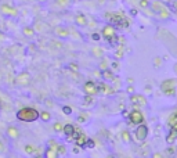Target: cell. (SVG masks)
Masks as SVG:
<instances>
[{
	"label": "cell",
	"instance_id": "6da1fadb",
	"mask_svg": "<svg viewBox=\"0 0 177 158\" xmlns=\"http://www.w3.org/2000/svg\"><path fill=\"white\" fill-rule=\"evenodd\" d=\"M15 115H17V119L22 121V122H35L39 119L40 112L33 107H22L17 111Z\"/></svg>",
	"mask_w": 177,
	"mask_h": 158
},
{
	"label": "cell",
	"instance_id": "7a4b0ae2",
	"mask_svg": "<svg viewBox=\"0 0 177 158\" xmlns=\"http://www.w3.org/2000/svg\"><path fill=\"white\" fill-rule=\"evenodd\" d=\"M105 18L109 21L111 25L116 26V28H127L130 24L126 17L123 15V13H107Z\"/></svg>",
	"mask_w": 177,
	"mask_h": 158
},
{
	"label": "cell",
	"instance_id": "3957f363",
	"mask_svg": "<svg viewBox=\"0 0 177 158\" xmlns=\"http://www.w3.org/2000/svg\"><path fill=\"white\" fill-rule=\"evenodd\" d=\"M101 36L105 40H107L109 44H112V46H116L118 44V35H116V28L114 25H111V24H108L102 28L101 31Z\"/></svg>",
	"mask_w": 177,
	"mask_h": 158
},
{
	"label": "cell",
	"instance_id": "277c9868",
	"mask_svg": "<svg viewBox=\"0 0 177 158\" xmlns=\"http://www.w3.org/2000/svg\"><path fill=\"white\" fill-rule=\"evenodd\" d=\"M176 86L177 79H166L161 83V90L166 96H176Z\"/></svg>",
	"mask_w": 177,
	"mask_h": 158
},
{
	"label": "cell",
	"instance_id": "5b68a950",
	"mask_svg": "<svg viewBox=\"0 0 177 158\" xmlns=\"http://www.w3.org/2000/svg\"><path fill=\"white\" fill-rule=\"evenodd\" d=\"M148 132H150L148 126H147L145 124H141L134 130V137H136L137 141H145V139L148 137Z\"/></svg>",
	"mask_w": 177,
	"mask_h": 158
},
{
	"label": "cell",
	"instance_id": "8992f818",
	"mask_svg": "<svg viewBox=\"0 0 177 158\" xmlns=\"http://www.w3.org/2000/svg\"><path fill=\"white\" fill-rule=\"evenodd\" d=\"M129 119H130L133 125L139 126L141 124H144V115H143V112L140 110H133L132 112H129Z\"/></svg>",
	"mask_w": 177,
	"mask_h": 158
},
{
	"label": "cell",
	"instance_id": "52a82bcc",
	"mask_svg": "<svg viewBox=\"0 0 177 158\" xmlns=\"http://www.w3.org/2000/svg\"><path fill=\"white\" fill-rule=\"evenodd\" d=\"M83 92L86 96H95L98 93V85H95L93 81H87L83 85Z\"/></svg>",
	"mask_w": 177,
	"mask_h": 158
},
{
	"label": "cell",
	"instance_id": "ba28073f",
	"mask_svg": "<svg viewBox=\"0 0 177 158\" xmlns=\"http://www.w3.org/2000/svg\"><path fill=\"white\" fill-rule=\"evenodd\" d=\"M29 82H31V75H29L26 71H24V72L18 74V75H17V78H15V83H17V85H19V86H26Z\"/></svg>",
	"mask_w": 177,
	"mask_h": 158
},
{
	"label": "cell",
	"instance_id": "9c48e42d",
	"mask_svg": "<svg viewBox=\"0 0 177 158\" xmlns=\"http://www.w3.org/2000/svg\"><path fill=\"white\" fill-rule=\"evenodd\" d=\"M130 103L134 106H140V107H145L147 106V99L143 95H132L130 96Z\"/></svg>",
	"mask_w": 177,
	"mask_h": 158
},
{
	"label": "cell",
	"instance_id": "30bf717a",
	"mask_svg": "<svg viewBox=\"0 0 177 158\" xmlns=\"http://www.w3.org/2000/svg\"><path fill=\"white\" fill-rule=\"evenodd\" d=\"M54 33L57 35L58 38H69V35H71V31L69 29H67L65 26H57L56 29H54Z\"/></svg>",
	"mask_w": 177,
	"mask_h": 158
},
{
	"label": "cell",
	"instance_id": "8fae6325",
	"mask_svg": "<svg viewBox=\"0 0 177 158\" xmlns=\"http://www.w3.org/2000/svg\"><path fill=\"white\" fill-rule=\"evenodd\" d=\"M176 140H177V129H170L167 136H166V143L172 146L176 143Z\"/></svg>",
	"mask_w": 177,
	"mask_h": 158
},
{
	"label": "cell",
	"instance_id": "7c38bea8",
	"mask_svg": "<svg viewBox=\"0 0 177 158\" xmlns=\"http://www.w3.org/2000/svg\"><path fill=\"white\" fill-rule=\"evenodd\" d=\"M76 129H75V126L72 125V124H67V125H64V129H62V132H64V135L67 136V140L69 141V139H71V136L73 135V132H75Z\"/></svg>",
	"mask_w": 177,
	"mask_h": 158
},
{
	"label": "cell",
	"instance_id": "4fadbf2b",
	"mask_svg": "<svg viewBox=\"0 0 177 158\" xmlns=\"http://www.w3.org/2000/svg\"><path fill=\"white\" fill-rule=\"evenodd\" d=\"M1 11L6 14V15H10V17H15V15L18 14V11H17L15 8L7 6V4H3V6H1Z\"/></svg>",
	"mask_w": 177,
	"mask_h": 158
},
{
	"label": "cell",
	"instance_id": "5bb4252c",
	"mask_svg": "<svg viewBox=\"0 0 177 158\" xmlns=\"http://www.w3.org/2000/svg\"><path fill=\"white\" fill-rule=\"evenodd\" d=\"M100 92L104 93V95H114L115 93L114 89L109 88L107 83H100V85H98V93H100Z\"/></svg>",
	"mask_w": 177,
	"mask_h": 158
},
{
	"label": "cell",
	"instance_id": "9a60e30c",
	"mask_svg": "<svg viewBox=\"0 0 177 158\" xmlns=\"http://www.w3.org/2000/svg\"><path fill=\"white\" fill-rule=\"evenodd\" d=\"M87 139H89V137L84 135V133H80V135H79V137L75 140L76 146H78V147H83V148H84V147H86V143H87Z\"/></svg>",
	"mask_w": 177,
	"mask_h": 158
},
{
	"label": "cell",
	"instance_id": "2e32d148",
	"mask_svg": "<svg viewBox=\"0 0 177 158\" xmlns=\"http://www.w3.org/2000/svg\"><path fill=\"white\" fill-rule=\"evenodd\" d=\"M75 22H76V25H79V26H86L87 25V18H86L84 14H78L75 17Z\"/></svg>",
	"mask_w": 177,
	"mask_h": 158
},
{
	"label": "cell",
	"instance_id": "e0dca14e",
	"mask_svg": "<svg viewBox=\"0 0 177 158\" xmlns=\"http://www.w3.org/2000/svg\"><path fill=\"white\" fill-rule=\"evenodd\" d=\"M167 126L170 129H177V112H173V114L169 117L167 119Z\"/></svg>",
	"mask_w": 177,
	"mask_h": 158
},
{
	"label": "cell",
	"instance_id": "ac0fdd59",
	"mask_svg": "<svg viewBox=\"0 0 177 158\" xmlns=\"http://www.w3.org/2000/svg\"><path fill=\"white\" fill-rule=\"evenodd\" d=\"M7 136L11 139H17L19 136V130L15 126H8L7 128Z\"/></svg>",
	"mask_w": 177,
	"mask_h": 158
},
{
	"label": "cell",
	"instance_id": "d6986e66",
	"mask_svg": "<svg viewBox=\"0 0 177 158\" xmlns=\"http://www.w3.org/2000/svg\"><path fill=\"white\" fill-rule=\"evenodd\" d=\"M44 158H58V152L56 148H46V151L43 152Z\"/></svg>",
	"mask_w": 177,
	"mask_h": 158
},
{
	"label": "cell",
	"instance_id": "ffe728a7",
	"mask_svg": "<svg viewBox=\"0 0 177 158\" xmlns=\"http://www.w3.org/2000/svg\"><path fill=\"white\" fill-rule=\"evenodd\" d=\"M102 78L105 79V81H115V74L114 71H102Z\"/></svg>",
	"mask_w": 177,
	"mask_h": 158
},
{
	"label": "cell",
	"instance_id": "44dd1931",
	"mask_svg": "<svg viewBox=\"0 0 177 158\" xmlns=\"http://www.w3.org/2000/svg\"><path fill=\"white\" fill-rule=\"evenodd\" d=\"M24 151H25L28 155H32V154H35V152L38 151V148H36L33 144H25V147H24Z\"/></svg>",
	"mask_w": 177,
	"mask_h": 158
},
{
	"label": "cell",
	"instance_id": "7402d4cb",
	"mask_svg": "<svg viewBox=\"0 0 177 158\" xmlns=\"http://www.w3.org/2000/svg\"><path fill=\"white\" fill-rule=\"evenodd\" d=\"M163 8L165 7H163V4H162L161 1H154V3H152V10H154V11H156V13H161Z\"/></svg>",
	"mask_w": 177,
	"mask_h": 158
},
{
	"label": "cell",
	"instance_id": "603a6c76",
	"mask_svg": "<svg viewBox=\"0 0 177 158\" xmlns=\"http://www.w3.org/2000/svg\"><path fill=\"white\" fill-rule=\"evenodd\" d=\"M22 32H24V35L28 36V38H32V36L35 35V29H33L32 26H25V28L22 29Z\"/></svg>",
	"mask_w": 177,
	"mask_h": 158
},
{
	"label": "cell",
	"instance_id": "cb8c5ba5",
	"mask_svg": "<svg viewBox=\"0 0 177 158\" xmlns=\"http://www.w3.org/2000/svg\"><path fill=\"white\" fill-rule=\"evenodd\" d=\"M39 118L43 121V122H49V121L51 119V115H50V112H49V111H42V112H40V115H39Z\"/></svg>",
	"mask_w": 177,
	"mask_h": 158
},
{
	"label": "cell",
	"instance_id": "d4e9b609",
	"mask_svg": "<svg viewBox=\"0 0 177 158\" xmlns=\"http://www.w3.org/2000/svg\"><path fill=\"white\" fill-rule=\"evenodd\" d=\"M120 137H122V141H123V143H130V140H132L130 133L127 132V130H123V132L120 133Z\"/></svg>",
	"mask_w": 177,
	"mask_h": 158
},
{
	"label": "cell",
	"instance_id": "484cf974",
	"mask_svg": "<svg viewBox=\"0 0 177 158\" xmlns=\"http://www.w3.org/2000/svg\"><path fill=\"white\" fill-rule=\"evenodd\" d=\"M62 129H64V125L61 124V122H56L54 125H53V130L56 133H61L62 132Z\"/></svg>",
	"mask_w": 177,
	"mask_h": 158
},
{
	"label": "cell",
	"instance_id": "4316f807",
	"mask_svg": "<svg viewBox=\"0 0 177 158\" xmlns=\"http://www.w3.org/2000/svg\"><path fill=\"white\" fill-rule=\"evenodd\" d=\"M91 103H94V97H93V96H84L83 104H84V106H91Z\"/></svg>",
	"mask_w": 177,
	"mask_h": 158
},
{
	"label": "cell",
	"instance_id": "83f0119b",
	"mask_svg": "<svg viewBox=\"0 0 177 158\" xmlns=\"http://www.w3.org/2000/svg\"><path fill=\"white\" fill-rule=\"evenodd\" d=\"M56 150H57V152L58 154H61V155H65V154H67V147H65L64 144H58Z\"/></svg>",
	"mask_w": 177,
	"mask_h": 158
},
{
	"label": "cell",
	"instance_id": "f1b7e54d",
	"mask_svg": "<svg viewBox=\"0 0 177 158\" xmlns=\"http://www.w3.org/2000/svg\"><path fill=\"white\" fill-rule=\"evenodd\" d=\"M108 67H109V63L107 61V58H105V60H102L101 63H100V70L101 71L108 70Z\"/></svg>",
	"mask_w": 177,
	"mask_h": 158
},
{
	"label": "cell",
	"instance_id": "f546056e",
	"mask_svg": "<svg viewBox=\"0 0 177 158\" xmlns=\"http://www.w3.org/2000/svg\"><path fill=\"white\" fill-rule=\"evenodd\" d=\"M139 6L141 7V8H147V7L150 6V0H140Z\"/></svg>",
	"mask_w": 177,
	"mask_h": 158
},
{
	"label": "cell",
	"instance_id": "4dcf8cb0",
	"mask_svg": "<svg viewBox=\"0 0 177 158\" xmlns=\"http://www.w3.org/2000/svg\"><path fill=\"white\" fill-rule=\"evenodd\" d=\"M91 39H93V40H95V42H98V40L101 39V33H98V32H94V33L91 35Z\"/></svg>",
	"mask_w": 177,
	"mask_h": 158
},
{
	"label": "cell",
	"instance_id": "1f68e13d",
	"mask_svg": "<svg viewBox=\"0 0 177 158\" xmlns=\"http://www.w3.org/2000/svg\"><path fill=\"white\" fill-rule=\"evenodd\" d=\"M93 54H94V56H97V57H101V54H102L101 49H100V47H95L94 50H93Z\"/></svg>",
	"mask_w": 177,
	"mask_h": 158
},
{
	"label": "cell",
	"instance_id": "d6a6232c",
	"mask_svg": "<svg viewBox=\"0 0 177 158\" xmlns=\"http://www.w3.org/2000/svg\"><path fill=\"white\" fill-rule=\"evenodd\" d=\"M57 146H58V143L56 140H49V147L50 148H57Z\"/></svg>",
	"mask_w": 177,
	"mask_h": 158
},
{
	"label": "cell",
	"instance_id": "836d02e7",
	"mask_svg": "<svg viewBox=\"0 0 177 158\" xmlns=\"http://www.w3.org/2000/svg\"><path fill=\"white\" fill-rule=\"evenodd\" d=\"M94 146H95L94 140H91V139H87V143H86V147H89V148H93Z\"/></svg>",
	"mask_w": 177,
	"mask_h": 158
},
{
	"label": "cell",
	"instance_id": "e575fe53",
	"mask_svg": "<svg viewBox=\"0 0 177 158\" xmlns=\"http://www.w3.org/2000/svg\"><path fill=\"white\" fill-rule=\"evenodd\" d=\"M78 121H79V122H86V121H87V114H86V112H84V114H80V117L78 118Z\"/></svg>",
	"mask_w": 177,
	"mask_h": 158
},
{
	"label": "cell",
	"instance_id": "d590c367",
	"mask_svg": "<svg viewBox=\"0 0 177 158\" xmlns=\"http://www.w3.org/2000/svg\"><path fill=\"white\" fill-rule=\"evenodd\" d=\"M176 151H177V148L173 144H172V147H169V148H167V152H169V154H176Z\"/></svg>",
	"mask_w": 177,
	"mask_h": 158
},
{
	"label": "cell",
	"instance_id": "8d00e7d4",
	"mask_svg": "<svg viewBox=\"0 0 177 158\" xmlns=\"http://www.w3.org/2000/svg\"><path fill=\"white\" fill-rule=\"evenodd\" d=\"M62 111H64V114H67V115L72 114V108H69V107H64Z\"/></svg>",
	"mask_w": 177,
	"mask_h": 158
},
{
	"label": "cell",
	"instance_id": "74e56055",
	"mask_svg": "<svg viewBox=\"0 0 177 158\" xmlns=\"http://www.w3.org/2000/svg\"><path fill=\"white\" fill-rule=\"evenodd\" d=\"M161 64H162V61H161V58L159 57H156L155 60H154V65H155V67H159Z\"/></svg>",
	"mask_w": 177,
	"mask_h": 158
},
{
	"label": "cell",
	"instance_id": "f35d334b",
	"mask_svg": "<svg viewBox=\"0 0 177 158\" xmlns=\"http://www.w3.org/2000/svg\"><path fill=\"white\" fill-rule=\"evenodd\" d=\"M119 68H120L119 63H116V61H115V63H112V70H114V71H118Z\"/></svg>",
	"mask_w": 177,
	"mask_h": 158
},
{
	"label": "cell",
	"instance_id": "ab89813d",
	"mask_svg": "<svg viewBox=\"0 0 177 158\" xmlns=\"http://www.w3.org/2000/svg\"><path fill=\"white\" fill-rule=\"evenodd\" d=\"M68 1H69V0H57V3L58 4H61V6H67Z\"/></svg>",
	"mask_w": 177,
	"mask_h": 158
},
{
	"label": "cell",
	"instance_id": "60d3db41",
	"mask_svg": "<svg viewBox=\"0 0 177 158\" xmlns=\"http://www.w3.org/2000/svg\"><path fill=\"white\" fill-rule=\"evenodd\" d=\"M6 151V146H4V143L0 140V152H4Z\"/></svg>",
	"mask_w": 177,
	"mask_h": 158
},
{
	"label": "cell",
	"instance_id": "b9f144b4",
	"mask_svg": "<svg viewBox=\"0 0 177 158\" xmlns=\"http://www.w3.org/2000/svg\"><path fill=\"white\" fill-rule=\"evenodd\" d=\"M46 106H49V107H53V100L47 99V100H46Z\"/></svg>",
	"mask_w": 177,
	"mask_h": 158
},
{
	"label": "cell",
	"instance_id": "7bdbcfd3",
	"mask_svg": "<svg viewBox=\"0 0 177 158\" xmlns=\"http://www.w3.org/2000/svg\"><path fill=\"white\" fill-rule=\"evenodd\" d=\"M152 158H163V157H162L159 152H154V154H152Z\"/></svg>",
	"mask_w": 177,
	"mask_h": 158
},
{
	"label": "cell",
	"instance_id": "ee69618b",
	"mask_svg": "<svg viewBox=\"0 0 177 158\" xmlns=\"http://www.w3.org/2000/svg\"><path fill=\"white\" fill-rule=\"evenodd\" d=\"M69 68L71 70H73V71H78V65H76V64H71Z\"/></svg>",
	"mask_w": 177,
	"mask_h": 158
},
{
	"label": "cell",
	"instance_id": "f6af8a7d",
	"mask_svg": "<svg viewBox=\"0 0 177 158\" xmlns=\"http://www.w3.org/2000/svg\"><path fill=\"white\" fill-rule=\"evenodd\" d=\"M127 92H129V93H133V92H134L133 86H129V88H127Z\"/></svg>",
	"mask_w": 177,
	"mask_h": 158
},
{
	"label": "cell",
	"instance_id": "bcb514c9",
	"mask_svg": "<svg viewBox=\"0 0 177 158\" xmlns=\"http://www.w3.org/2000/svg\"><path fill=\"white\" fill-rule=\"evenodd\" d=\"M73 152H75V154H78V152H79V147H78V146H76V147H73Z\"/></svg>",
	"mask_w": 177,
	"mask_h": 158
},
{
	"label": "cell",
	"instance_id": "7dc6e473",
	"mask_svg": "<svg viewBox=\"0 0 177 158\" xmlns=\"http://www.w3.org/2000/svg\"><path fill=\"white\" fill-rule=\"evenodd\" d=\"M123 117H125V118H127V117H129V112H127V111H123Z\"/></svg>",
	"mask_w": 177,
	"mask_h": 158
},
{
	"label": "cell",
	"instance_id": "c3c4849f",
	"mask_svg": "<svg viewBox=\"0 0 177 158\" xmlns=\"http://www.w3.org/2000/svg\"><path fill=\"white\" fill-rule=\"evenodd\" d=\"M35 158H44V155H43V154H39V155H36Z\"/></svg>",
	"mask_w": 177,
	"mask_h": 158
},
{
	"label": "cell",
	"instance_id": "681fc988",
	"mask_svg": "<svg viewBox=\"0 0 177 158\" xmlns=\"http://www.w3.org/2000/svg\"><path fill=\"white\" fill-rule=\"evenodd\" d=\"M130 13H132L133 15H136V14H137V10H132V11H130Z\"/></svg>",
	"mask_w": 177,
	"mask_h": 158
},
{
	"label": "cell",
	"instance_id": "f907efd6",
	"mask_svg": "<svg viewBox=\"0 0 177 158\" xmlns=\"http://www.w3.org/2000/svg\"><path fill=\"white\" fill-rule=\"evenodd\" d=\"M174 10H176V13H177V3H176V6H174Z\"/></svg>",
	"mask_w": 177,
	"mask_h": 158
},
{
	"label": "cell",
	"instance_id": "816d5d0a",
	"mask_svg": "<svg viewBox=\"0 0 177 158\" xmlns=\"http://www.w3.org/2000/svg\"><path fill=\"white\" fill-rule=\"evenodd\" d=\"M174 71H176V72H177V64H176V67H174Z\"/></svg>",
	"mask_w": 177,
	"mask_h": 158
},
{
	"label": "cell",
	"instance_id": "f5cc1de1",
	"mask_svg": "<svg viewBox=\"0 0 177 158\" xmlns=\"http://www.w3.org/2000/svg\"><path fill=\"white\" fill-rule=\"evenodd\" d=\"M39 1H42V3H43V1H47V0H39Z\"/></svg>",
	"mask_w": 177,
	"mask_h": 158
}]
</instances>
